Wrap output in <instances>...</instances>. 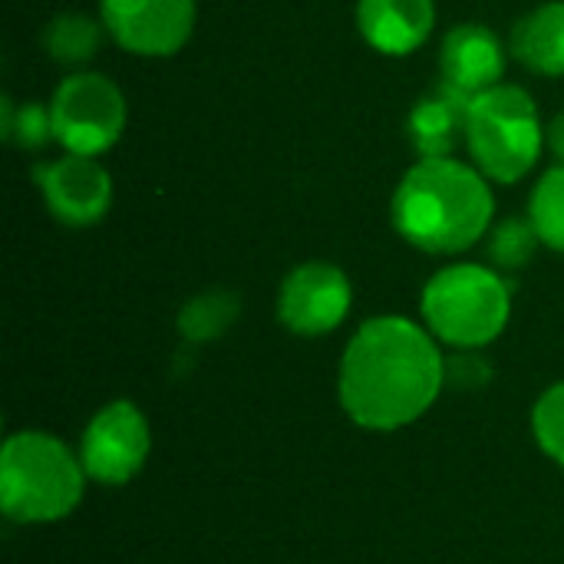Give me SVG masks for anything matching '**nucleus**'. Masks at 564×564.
Instances as JSON below:
<instances>
[{
	"label": "nucleus",
	"instance_id": "obj_14",
	"mask_svg": "<svg viewBox=\"0 0 564 564\" xmlns=\"http://www.w3.org/2000/svg\"><path fill=\"white\" fill-rule=\"evenodd\" d=\"M522 66L542 76H564V0H549L525 13L509 36Z\"/></svg>",
	"mask_w": 564,
	"mask_h": 564
},
{
	"label": "nucleus",
	"instance_id": "obj_9",
	"mask_svg": "<svg viewBox=\"0 0 564 564\" xmlns=\"http://www.w3.org/2000/svg\"><path fill=\"white\" fill-rule=\"evenodd\" d=\"M354 291L350 278L330 261L297 264L278 294V317L301 337H321L344 324Z\"/></svg>",
	"mask_w": 564,
	"mask_h": 564
},
{
	"label": "nucleus",
	"instance_id": "obj_5",
	"mask_svg": "<svg viewBox=\"0 0 564 564\" xmlns=\"http://www.w3.org/2000/svg\"><path fill=\"white\" fill-rule=\"evenodd\" d=\"M420 307L436 340L456 350H479L506 330L512 291L492 268L466 261L436 271L423 288Z\"/></svg>",
	"mask_w": 564,
	"mask_h": 564
},
{
	"label": "nucleus",
	"instance_id": "obj_7",
	"mask_svg": "<svg viewBox=\"0 0 564 564\" xmlns=\"http://www.w3.org/2000/svg\"><path fill=\"white\" fill-rule=\"evenodd\" d=\"M149 449L152 440H149L145 416L139 413L135 403L116 400L89 420L83 433L79 459L89 479L102 486H122L145 466Z\"/></svg>",
	"mask_w": 564,
	"mask_h": 564
},
{
	"label": "nucleus",
	"instance_id": "obj_3",
	"mask_svg": "<svg viewBox=\"0 0 564 564\" xmlns=\"http://www.w3.org/2000/svg\"><path fill=\"white\" fill-rule=\"evenodd\" d=\"M86 486L83 459L50 433H13L0 453V509L23 525L66 519Z\"/></svg>",
	"mask_w": 564,
	"mask_h": 564
},
{
	"label": "nucleus",
	"instance_id": "obj_11",
	"mask_svg": "<svg viewBox=\"0 0 564 564\" xmlns=\"http://www.w3.org/2000/svg\"><path fill=\"white\" fill-rule=\"evenodd\" d=\"M440 73L453 89L476 96L502 83L506 46L486 23H459L440 46Z\"/></svg>",
	"mask_w": 564,
	"mask_h": 564
},
{
	"label": "nucleus",
	"instance_id": "obj_15",
	"mask_svg": "<svg viewBox=\"0 0 564 564\" xmlns=\"http://www.w3.org/2000/svg\"><path fill=\"white\" fill-rule=\"evenodd\" d=\"M102 43V26L86 13H59L43 30V50L63 66H83L96 56Z\"/></svg>",
	"mask_w": 564,
	"mask_h": 564
},
{
	"label": "nucleus",
	"instance_id": "obj_21",
	"mask_svg": "<svg viewBox=\"0 0 564 564\" xmlns=\"http://www.w3.org/2000/svg\"><path fill=\"white\" fill-rule=\"evenodd\" d=\"M492 380V364L479 350H456L446 360V383L456 390H479Z\"/></svg>",
	"mask_w": 564,
	"mask_h": 564
},
{
	"label": "nucleus",
	"instance_id": "obj_22",
	"mask_svg": "<svg viewBox=\"0 0 564 564\" xmlns=\"http://www.w3.org/2000/svg\"><path fill=\"white\" fill-rule=\"evenodd\" d=\"M545 142H549L552 155L558 159V165H564V112H558V116L549 122V129H545Z\"/></svg>",
	"mask_w": 564,
	"mask_h": 564
},
{
	"label": "nucleus",
	"instance_id": "obj_10",
	"mask_svg": "<svg viewBox=\"0 0 564 564\" xmlns=\"http://www.w3.org/2000/svg\"><path fill=\"white\" fill-rule=\"evenodd\" d=\"M33 178L50 215L69 228L96 225L112 205V175L96 162V155L66 152L53 162H40Z\"/></svg>",
	"mask_w": 564,
	"mask_h": 564
},
{
	"label": "nucleus",
	"instance_id": "obj_4",
	"mask_svg": "<svg viewBox=\"0 0 564 564\" xmlns=\"http://www.w3.org/2000/svg\"><path fill=\"white\" fill-rule=\"evenodd\" d=\"M463 142L486 178L499 185H516L535 169L545 145L535 99L512 83L476 93L466 106Z\"/></svg>",
	"mask_w": 564,
	"mask_h": 564
},
{
	"label": "nucleus",
	"instance_id": "obj_1",
	"mask_svg": "<svg viewBox=\"0 0 564 564\" xmlns=\"http://www.w3.org/2000/svg\"><path fill=\"white\" fill-rule=\"evenodd\" d=\"M446 383V357L430 330L406 317H373L340 360V406L357 426L400 430L420 420Z\"/></svg>",
	"mask_w": 564,
	"mask_h": 564
},
{
	"label": "nucleus",
	"instance_id": "obj_13",
	"mask_svg": "<svg viewBox=\"0 0 564 564\" xmlns=\"http://www.w3.org/2000/svg\"><path fill=\"white\" fill-rule=\"evenodd\" d=\"M473 96L443 83L433 96H423L410 119L406 132L420 159H453L459 139H466V106Z\"/></svg>",
	"mask_w": 564,
	"mask_h": 564
},
{
	"label": "nucleus",
	"instance_id": "obj_20",
	"mask_svg": "<svg viewBox=\"0 0 564 564\" xmlns=\"http://www.w3.org/2000/svg\"><path fill=\"white\" fill-rule=\"evenodd\" d=\"M532 430L545 456L564 466V383H555L552 390L542 393L532 413Z\"/></svg>",
	"mask_w": 564,
	"mask_h": 564
},
{
	"label": "nucleus",
	"instance_id": "obj_2",
	"mask_svg": "<svg viewBox=\"0 0 564 564\" xmlns=\"http://www.w3.org/2000/svg\"><path fill=\"white\" fill-rule=\"evenodd\" d=\"M393 228L426 254H459L492 225L486 175L459 159H420L393 192Z\"/></svg>",
	"mask_w": 564,
	"mask_h": 564
},
{
	"label": "nucleus",
	"instance_id": "obj_16",
	"mask_svg": "<svg viewBox=\"0 0 564 564\" xmlns=\"http://www.w3.org/2000/svg\"><path fill=\"white\" fill-rule=\"evenodd\" d=\"M241 311V301L225 291V288H215V291H202L198 297H192L182 311H178V334L192 344H205V340H215L221 337L235 317Z\"/></svg>",
	"mask_w": 564,
	"mask_h": 564
},
{
	"label": "nucleus",
	"instance_id": "obj_17",
	"mask_svg": "<svg viewBox=\"0 0 564 564\" xmlns=\"http://www.w3.org/2000/svg\"><path fill=\"white\" fill-rule=\"evenodd\" d=\"M529 218L542 245L564 251V165L542 175L529 202Z\"/></svg>",
	"mask_w": 564,
	"mask_h": 564
},
{
	"label": "nucleus",
	"instance_id": "obj_8",
	"mask_svg": "<svg viewBox=\"0 0 564 564\" xmlns=\"http://www.w3.org/2000/svg\"><path fill=\"white\" fill-rule=\"evenodd\" d=\"M106 33L135 56L178 53L195 26V0H99Z\"/></svg>",
	"mask_w": 564,
	"mask_h": 564
},
{
	"label": "nucleus",
	"instance_id": "obj_19",
	"mask_svg": "<svg viewBox=\"0 0 564 564\" xmlns=\"http://www.w3.org/2000/svg\"><path fill=\"white\" fill-rule=\"evenodd\" d=\"M0 112H3V119H0L3 139H10L17 149L36 152V149H43V145L53 139V116H50V106H43V102L13 106V102L3 96Z\"/></svg>",
	"mask_w": 564,
	"mask_h": 564
},
{
	"label": "nucleus",
	"instance_id": "obj_12",
	"mask_svg": "<svg viewBox=\"0 0 564 564\" xmlns=\"http://www.w3.org/2000/svg\"><path fill=\"white\" fill-rule=\"evenodd\" d=\"M357 26L373 50L406 56L433 33L436 7L433 0H357Z\"/></svg>",
	"mask_w": 564,
	"mask_h": 564
},
{
	"label": "nucleus",
	"instance_id": "obj_6",
	"mask_svg": "<svg viewBox=\"0 0 564 564\" xmlns=\"http://www.w3.org/2000/svg\"><path fill=\"white\" fill-rule=\"evenodd\" d=\"M50 116L53 139L66 152L102 155L126 129V96L102 73H73L56 86Z\"/></svg>",
	"mask_w": 564,
	"mask_h": 564
},
{
	"label": "nucleus",
	"instance_id": "obj_18",
	"mask_svg": "<svg viewBox=\"0 0 564 564\" xmlns=\"http://www.w3.org/2000/svg\"><path fill=\"white\" fill-rule=\"evenodd\" d=\"M539 245H542V238H539L532 218H506L502 225H496L489 231V258L502 271L525 268L535 258Z\"/></svg>",
	"mask_w": 564,
	"mask_h": 564
}]
</instances>
